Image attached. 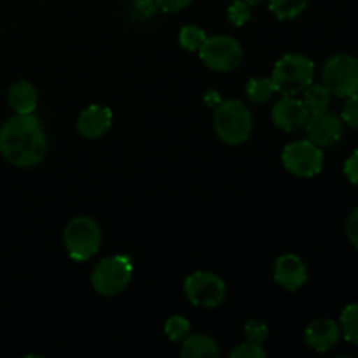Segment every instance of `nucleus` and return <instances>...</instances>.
Wrapping results in <instances>:
<instances>
[{"instance_id":"1","label":"nucleus","mask_w":358,"mask_h":358,"mask_svg":"<svg viewBox=\"0 0 358 358\" xmlns=\"http://www.w3.org/2000/svg\"><path fill=\"white\" fill-rule=\"evenodd\" d=\"M45 152L48 138L41 121L34 114H14L0 126V154L13 166H37Z\"/></svg>"},{"instance_id":"2","label":"nucleus","mask_w":358,"mask_h":358,"mask_svg":"<svg viewBox=\"0 0 358 358\" xmlns=\"http://www.w3.org/2000/svg\"><path fill=\"white\" fill-rule=\"evenodd\" d=\"M315 79V63L308 56L292 52L276 62L273 69V86L283 96H297Z\"/></svg>"},{"instance_id":"3","label":"nucleus","mask_w":358,"mask_h":358,"mask_svg":"<svg viewBox=\"0 0 358 358\" xmlns=\"http://www.w3.org/2000/svg\"><path fill=\"white\" fill-rule=\"evenodd\" d=\"M213 124L220 140L229 145H240L252 133V114L243 101L226 100L217 105Z\"/></svg>"},{"instance_id":"4","label":"nucleus","mask_w":358,"mask_h":358,"mask_svg":"<svg viewBox=\"0 0 358 358\" xmlns=\"http://www.w3.org/2000/svg\"><path fill=\"white\" fill-rule=\"evenodd\" d=\"M66 252L77 262L87 261L98 252L101 243L100 226L91 217H76L65 227Z\"/></svg>"},{"instance_id":"5","label":"nucleus","mask_w":358,"mask_h":358,"mask_svg":"<svg viewBox=\"0 0 358 358\" xmlns=\"http://www.w3.org/2000/svg\"><path fill=\"white\" fill-rule=\"evenodd\" d=\"M322 79L334 96L348 98L358 93V58L348 52L332 56L325 62Z\"/></svg>"},{"instance_id":"6","label":"nucleus","mask_w":358,"mask_h":358,"mask_svg":"<svg viewBox=\"0 0 358 358\" xmlns=\"http://www.w3.org/2000/svg\"><path fill=\"white\" fill-rule=\"evenodd\" d=\"M131 275V261L126 255H112L94 266L91 283L101 296H117L129 285Z\"/></svg>"},{"instance_id":"7","label":"nucleus","mask_w":358,"mask_h":358,"mask_svg":"<svg viewBox=\"0 0 358 358\" xmlns=\"http://www.w3.org/2000/svg\"><path fill=\"white\" fill-rule=\"evenodd\" d=\"M282 161L292 175L310 178L320 173L324 168V152L311 140H297L283 149Z\"/></svg>"},{"instance_id":"8","label":"nucleus","mask_w":358,"mask_h":358,"mask_svg":"<svg viewBox=\"0 0 358 358\" xmlns=\"http://www.w3.org/2000/svg\"><path fill=\"white\" fill-rule=\"evenodd\" d=\"M199 56L208 69L215 72H231L240 66L243 59V49L240 42L229 35H215L203 42L199 48Z\"/></svg>"},{"instance_id":"9","label":"nucleus","mask_w":358,"mask_h":358,"mask_svg":"<svg viewBox=\"0 0 358 358\" xmlns=\"http://www.w3.org/2000/svg\"><path fill=\"white\" fill-rule=\"evenodd\" d=\"M184 289L187 299L199 308H215L226 297V283L208 271H198L189 276Z\"/></svg>"},{"instance_id":"10","label":"nucleus","mask_w":358,"mask_h":358,"mask_svg":"<svg viewBox=\"0 0 358 358\" xmlns=\"http://www.w3.org/2000/svg\"><path fill=\"white\" fill-rule=\"evenodd\" d=\"M304 128L311 142L317 143L318 147H331L341 140L343 119L327 108V110L310 114Z\"/></svg>"},{"instance_id":"11","label":"nucleus","mask_w":358,"mask_h":358,"mask_svg":"<svg viewBox=\"0 0 358 358\" xmlns=\"http://www.w3.org/2000/svg\"><path fill=\"white\" fill-rule=\"evenodd\" d=\"M271 117L278 128L290 133L304 128L308 117H310V110L306 108L304 101L297 100L296 96H283L273 107Z\"/></svg>"},{"instance_id":"12","label":"nucleus","mask_w":358,"mask_h":358,"mask_svg":"<svg viewBox=\"0 0 358 358\" xmlns=\"http://www.w3.org/2000/svg\"><path fill=\"white\" fill-rule=\"evenodd\" d=\"M112 110L103 105H90L80 112L77 129L86 138H100L110 129Z\"/></svg>"},{"instance_id":"13","label":"nucleus","mask_w":358,"mask_h":358,"mask_svg":"<svg viewBox=\"0 0 358 358\" xmlns=\"http://www.w3.org/2000/svg\"><path fill=\"white\" fill-rule=\"evenodd\" d=\"M275 280L283 289L294 292V290L301 289L306 283L308 269L297 255L285 254L276 261Z\"/></svg>"},{"instance_id":"14","label":"nucleus","mask_w":358,"mask_h":358,"mask_svg":"<svg viewBox=\"0 0 358 358\" xmlns=\"http://www.w3.org/2000/svg\"><path fill=\"white\" fill-rule=\"evenodd\" d=\"M341 338V329L331 318H318L306 329V345L317 352L324 353L334 348Z\"/></svg>"},{"instance_id":"15","label":"nucleus","mask_w":358,"mask_h":358,"mask_svg":"<svg viewBox=\"0 0 358 358\" xmlns=\"http://www.w3.org/2000/svg\"><path fill=\"white\" fill-rule=\"evenodd\" d=\"M7 100L16 114H34L38 103V93L30 80L21 79L10 86Z\"/></svg>"},{"instance_id":"16","label":"nucleus","mask_w":358,"mask_h":358,"mask_svg":"<svg viewBox=\"0 0 358 358\" xmlns=\"http://www.w3.org/2000/svg\"><path fill=\"white\" fill-rule=\"evenodd\" d=\"M180 355L185 358H198V357H217L219 355V348L217 343L213 341L210 336L205 334H189L184 339L182 345Z\"/></svg>"},{"instance_id":"17","label":"nucleus","mask_w":358,"mask_h":358,"mask_svg":"<svg viewBox=\"0 0 358 358\" xmlns=\"http://www.w3.org/2000/svg\"><path fill=\"white\" fill-rule=\"evenodd\" d=\"M304 93V105L310 110V114H315V112L327 110L329 105H331V91L324 86V84H313L311 83Z\"/></svg>"},{"instance_id":"18","label":"nucleus","mask_w":358,"mask_h":358,"mask_svg":"<svg viewBox=\"0 0 358 358\" xmlns=\"http://www.w3.org/2000/svg\"><path fill=\"white\" fill-rule=\"evenodd\" d=\"M310 0H269V9L278 20H294L308 7Z\"/></svg>"},{"instance_id":"19","label":"nucleus","mask_w":358,"mask_h":358,"mask_svg":"<svg viewBox=\"0 0 358 358\" xmlns=\"http://www.w3.org/2000/svg\"><path fill=\"white\" fill-rule=\"evenodd\" d=\"M275 93L271 77H254L247 84V96L252 103H264Z\"/></svg>"},{"instance_id":"20","label":"nucleus","mask_w":358,"mask_h":358,"mask_svg":"<svg viewBox=\"0 0 358 358\" xmlns=\"http://www.w3.org/2000/svg\"><path fill=\"white\" fill-rule=\"evenodd\" d=\"M339 329H341L346 341L358 346V303L348 304V306L343 310Z\"/></svg>"},{"instance_id":"21","label":"nucleus","mask_w":358,"mask_h":358,"mask_svg":"<svg viewBox=\"0 0 358 358\" xmlns=\"http://www.w3.org/2000/svg\"><path fill=\"white\" fill-rule=\"evenodd\" d=\"M178 38H180V44L184 49H187V51H199L203 42L206 41V34L203 31V28L189 24V27L182 28Z\"/></svg>"},{"instance_id":"22","label":"nucleus","mask_w":358,"mask_h":358,"mask_svg":"<svg viewBox=\"0 0 358 358\" xmlns=\"http://www.w3.org/2000/svg\"><path fill=\"white\" fill-rule=\"evenodd\" d=\"M164 332L171 341H184L191 334V324L184 317H171L164 325Z\"/></svg>"},{"instance_id":"23","label":"nucleus","mask_w":358,"mask_h":358,"mask_svg":"<svg viewBox=\"0 0 358 358\" xmlns=\"http://www.w3.org/2000/svg\"><path fill=\"white\" fill-rule=\"evenodd\" d=\"M227 20L233 24H236V27L245 24L250 20V6L247 2H243V0H236L227 9Z\"/></svg>"},{"instance_id":"24","label":"nucleus","mask_w":358,"mask_h":358,"mask_svg":"<svg viewBox=\"0 0 358 358\" xmlns=\"http://www.w3.org/2000/svg\"><path fill=\"white\" fill-rule=\"evenodd\" d=\"M343 124L350 126V128L358 129V93L352 94L346 98V103L341 112Z\"/></svg>"},{"instance_id":"25","label":"nucleus","mask_w":358,"mask_h":358,"mask_svg":"<svg viewBox=\"0 0 358 358\" xmlns=\"http://www.w3.org/2000/svg\"><path fill=\"white\" fill-rule=\"evenodd\" d=\"M245 336H247V339L250 343L262 345V343L268 339L269 331L264 324H261V322L250 320V322H247V325H245Z\"/></svg>"},{"instance_id":"26","label":"nucleus","mask_w":358,"mask_h":358,"mask_svg":"<svg viewBox=\"0 0 358 358\" xmlns=\"http://www.w3.org/2000/svg\"><path fill=\"white\" fill-rule=\"evenodd\" d=\"M157 9H159V6H157L156 0H133V14L140 21L152 17Z\"/></svg>"},{"instance_id":"27","label":"nucleus","mask_w":358,"mask_h":358,"mask_svg":"<svg viewBox=\"0 0 358 358\" xmlns=\"http://www.w3.org/2000/svg\"><path fill=\"white\" fill-rule=\"evenodd\" d=\"M266 352L262 350L261 345H255V343H243V345L238 346L236 350L231 352V358H264Z\"/></svg>"},{"instance_id":"28","label":"nucleus","mask_w":358,"mask_h":358,"mask_svg":"<svg viewBox=\"0 0 358 358\" xmlns=\"http://www.w3.org/2000/svg\"><path fill=\"white\" fill-rule=\"evenodd\" d=\"M346 234H348V240L352 241L353 247L358 250V206L346 219Z\"/></svg>"},{"instance_id":"29","label":"nucleus","mask_w":358,"mask_h":358,"mask_svg":"<svg viewBox=\"0 0 358 358\" xmlns=\"http://www.w3.org/2000/svg\"><path fill=\"white\" fill-rule=\"evenodd\" d=\"M345 175L353 185H358V149L345 161Z\"/></svg>"},{"instance_id":"30","label":"nucleus","mask_w":358,"mask_h":358,"mask_svg":"<svg viewBox=\"0 0 358 358\" xmlns=\"http://www.w3.org/2000/svg\"><path fill=\"white\" fill-rule=\"evenodd\" d=\"M156 2L164 13H178V10H184L185 7L191 6L194 0H156Z\"/></svg>"},{"instance_id":"31","label":"nucleus","mask_w":358,"mask_h":358,"mask_svg":"<svg viewBox=\"0 0 358 358\" xmlns=\"http://www.w3.org/2000/svg\"><path fill=\"white\" fill-rule=\"evenodd\" d=\"M243 2H247L248 6H254V3H259V2H262V0H243Z\"/></svg>"}]
</instances>
